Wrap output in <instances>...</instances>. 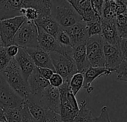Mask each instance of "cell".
I'll return each instance as SVG.
<instances>
[{"mask_svg": "<svg viewBox=\"0 0 127 122\" xmlns=\"http://www.w3.org/2000/svg\"><path fill=\"white\" fill-rule=\"evenodd\" d=\"M101 19H97L95 20L86 22V28L89 37L101 35Z\"/></svg>", "mask_w": 127, "mask_h": 122, "instance_id": "4316f807", "label": "cell"}, {"mask_svg": "<svg viewBox=\"0 0 127 122\" xmlns=\"http://www.w3.org/2000/svg\"><path fill=\"white\" fill-rule=\"evenodd\" d=\"M115 24L121 39H127V13L116 15Z\"/></svg>", "mask_w": 127, "mask_h": 122, "instance_id": "cb8c5ba5", "label": "cell"}, {"mask_svg": "<svg viewBox=\"0 0 127 122\" xmlns=\"http://www.w3.org/2000/svg\"><path fill=\"white\" fill-rule=\"evenodd\" d=\"M67 1H69V0H67Z\"/></svg>", "mask_w": 127, "mask_h": 122, "instance_id": "60d3db41", "label": "cell"}, {"mask_svg": "<svg viewBox=\"0 0 127 122\" xmlns=\"http://www.w3.org/2000/svg\"><path fill=\"white\" fill-rule=\"evenodd\" d=\"M68 1L81 16L83 21L89 22L97 19H101L95 13L91 4V0H69Z\"/></svg>", "mask_w": 127, "mask_h": 122, "instance_id": "e0dca14e", "label": "cell"}, {"mask_svg": "<svg viewBox=\"0 0 127 122\" xmlns=\"http://www.w3.org/2000/svg\"><path fill=\"white\" fill-rule=\"evenodd\" d=\"M72 59L76 65L77 72L83 74L91 66L86 56V42L79 44L73 48Z\"/></svg>", "mask_w": 127, "mask_h": 122, "instance_id": "44dd1931", "label": "cell"}, {"mask_svg": "<svg viewBox=\"0 0 127 122\" xmlns=\"http://www.w3.org/2000/svg\"><path fill=\"white\" fill-rule=\"evenodd\" d=\"M50 14L63 29L82 21L81 16L67 0H50Z\"/></svg>", "mask_w": 127, "mask_h": 122, "instance_id": "7a4b0ae2", "label": "cell"}, {"mask_svg": "<svg viewBox=\"0 0 127 122\" xmlns=\"http://www.w3.org/2000/svg\"><path fill=\"white\" fill-rule=\"evenodd\" d=\"M7 122H22V112L18 109L3 110Z\"/></svg>", "mask_w": 127, "mask_h": 122, "instance_id": "83f0119b", "label": "cell"}, {"mask_svg": "<svg viewBox=\"0 0 127 122\" xmlns=\"http://www.w3.org/2000/svg\"><path fill=\"white\" fill-rule=\"evenodd\" d=\"M112 74V72L106 69L105 66L103 67L90 66L83 74V79H84L83 88L87 92L88 94H90L94 90V87L92 86V84L96 78H98L102 76H108Z\"/></svg>", "mask_w": 127, "mask_h": 122, "instance_id": "ac0fdd59", "label": "cell"}, {"mask_svg": "<svg viewBox=\"0 0 127 122\" xmlns=\"http://www.w3.org/2000/svg\"><path fill=\"white\" fill-rule=\"evenodd\" d=\"M37 28L34 22L25 20L16 33L13 44L21 48H39Z\"/></svg>", "mask_w": 127, "mask_h": 122, "instance_id": "277c9868", "label": "cell"}, {"mask_svg": "<svg viewBox=\"0 0 127 122\" xmlns=\"http://www.w3.org/2000/svg\"><path fill=\"white\" fill-rule=\"evenodd\" d=\"M55 39L59 42V44L63 47H72L71 42V40H70L68 35L63 28L60 29Z\"/></svg>", "mask_w": 127, "mask_h": 122, "instance_id": "f1b7e54d", "label": "cell"}, {"mask_svg": "<svg viewBox=\"0 0 127 122\" xmlns=\"http://www.w3.org/2000/svg\"><path fill=\"white\" fill-rule=\"evenodd\" d=\"M101 22V37L104 42L119 47L120 42L121 40L118 35L115 19H102Z\"/></svg>", "mask_w": 127, "mask_h": 122, "instance_id": "9a60e30c", "label": "cell"}, {"mask_svg": "<svg viewBox=\"0 0 127 122\" xmlns=\"http://www.w3.org/2000/svg\"><path fill=\"white\" fill-rule=\"evenodd\" d=\"M91 4L96 15L102 18V10L104 4V0H91Z\"/></svg>", "mask_w": 127, "mask_h": 122, "instance_id": "1f68e13d", "label": "cell"}, {"mask_svg": "<svg viewBox=\"0 0 127 122\" xmlns=\"http://www.w3.org/2000/svg\"><path fill=\"white\" fill-rule=\"evenodd\" d=\"M55 73L59 74L64 82L69 83L71 77L77 72L76 65L71 56L63 55L57 52L49 53Z\"/></svg>", "mask_w": 127, "mask_h": 122, "instance_id": "5b68a950", "label": "cell"}, {"mask_svg": "<svg viewBox=\"0 0 127 122\" xmlns=\"http://www.w3.org/2000/svg\"><path fill=\"white\" fill-rule=\"evenodd\" d=\"M25 20V18L22 16L0 20V37L3 47L13 44L16 33Z\"/></svg>", "mask_w": 127, "mask_h": 122, "instance_id": "30bf717a", "label": "cell"}, {"mask_svg": "<svg viewBox=\"0 0 127 122\" xmlns=\"http://www.w3.org/2000/svg\"><path fill=\"white\" fill-rule=\"evenodd\" d=\"M37 28V40L39 48L42 50L48 52V54L51 52H57L59 54L63 55H68L72 57V47H63L59 44L55 37L47 34L40 28L36 26Z\"/></svg>", "mask_w": 127, "mask_h": 122, "instance_id": "9c48e42d", "label": "cell"}, {"mask_svg": "<svg viewBox=\"0 0 127 122\" xmlns=\"http://www.w3.org/2000/svg\"><path fill=\"white\" fill-rule=\"evenodd\" d=\"M39 102L45 108L60 114V98L59 89L51 85L48 86L43 91Z\"/></svg>", "mask_w": 127, "mask_h": 122, "instance_id": "4fadbf2b", "label": "cell"}, {"mask_svg": "<svg viewBox=\"0 0 127 122\" xmlns=\"http://www.w3.org/2000/svg\"><path fill=\"white\" fill-rule=\"evenodd\" d=\"M83 75L80 72L75 73L69 81V88L72 93L76 96L83 86Z\"/></svg>", "mask_w": 127, "mask_h": 122, "instance_id": "d4e9b609", "label": "cell"}, {"mask_svg": "<svg viewBox=\"0 0 127 122\" xmlns=\"http://www.w3.org/2000/svg\"><path fill=\"white\" fill-rule=\"evenodd\" d=\"M119 48L124 59L125 60H127V39H121Z\"/></svg>", "mask_w": 127, "mask_h": 122, "instance_id": "74e56055", "label": "cell"}, {"mask_svg": "<svg viewBox=\"0 0 127 122\" xmlns=\"http://www.w3.org/2000/svg\"><path fill=\"white\" fill-rule=\"evenodd\" d=\"M34 23L36 26L54 37H56L58 31L61 28L56 21L51 16V15L41 16L37 18Z\"/></svg>", "mask_w": 127, "mask_h": 122, "instance_id": "7402d4cb", "label": "cell"}, {"mask_svg": "<svg viewBox=\"0 0 127 122\" xmlns=\"http://www.w3.org/2000/svg\"><path fill=\"white\" fill-rule=\"evenodd\" d=\"M21 112H22V122H36L29 113L28 110L25 103Z\"/></svg>", "mask_w": 127, "mask_h": 122, "instance_id": "e575fe53", "label": "cell"}, {"mask_svg": "<svg viewBox=\"0 0 127 122\" xmlns=\"http://www.w3.org/2000/svg\"><path fill=\"white\" fill-rule=\"evenodd\" d=\"M7 83L24 100L30 95L28 81L24 78L19 67L14 58H12L7 66L0 72Z\"/></svg>", "mask_w": 127, "mask_h": 122, "instance_id": "3957f363", "label": "cell"}, {"mask_svg": "<svg viewBox=\"0 0 127 122\" xmlns=\"http://www.w3.org/2000/svg\"><path fill=\"white\" fill-rule=\"evenodd\" d=\"M28 84L31 96L39 101L45 89L49 86L48 81L45 80L39 73L38 68L35 67L34 70L28 79Z\"/></svg>", "mask_w": 127, "mask_h": 122, "instance_id": "5bb4252c", "label": "cell"}, {"mask_svg": "<svg viewBox=\"0 0 127 122\" xmlns=\"http://www.w3.org/2000/svg\"><path fill=\"white\" fill-rule=\"evenodd\" d=\"M25 100L22 98L0 75V108L18 109L22 110Z\"/></svg>", "mask_w": 127, "mask_h": 122, "instance_id": "ba28073f", "label": "cell"}, {"mask_svg": "<svg viewBox=\"0 0 127 122\" xmlns=\"http://www.w3.org/2000/svg\"><path fill=\"white\" fill-rule=\"evenodd\" d=\"M30 57L32 58L34 65L38 68H48L53 70L54 72V68L53 66L49 54L39 48H26L25 49Z\"/></svg>", "mask_w": 127, "mask_h": 122, "instance_id": "ffe728a7", "label": "cell"}, {"mask_svg": "<svg viewBox=\"0 0 127 122\" xmlns=\"http://www.w3.org/2000/svg\"><path fill=\"white\" fill-rule=\"evenodd\" d=\"M24 78L28 81L29 76L35 69L34 63L25 49L19 48V51L14 57Z\"/></svg>", "mask_w": 127, "mask_h": 122, "instance_id": "d6986e66", "label": "cell"}, {"mask_svg": "<svg viewBox=\"0 0 127 122\" xmlns=\"http://www.w3.org/2000/svg\"><path fill=\"white\" fill-rule=\"evenodd\" d=\"M49 84L55 88H59L62 86L63 83V78L57 73H54L53 75L51 77V78L48 80Z\"/></svg>", "mask_w": 127, "mask_h": 122, "instance_id": "836d02e7", "label": "cell"}, {"mask_svg": "<svg viewBox=\"0 0 127 122\" xmlns=\"http://www.w3.org/2000/svg\"><path fill=\"white\" fill-rule=\"evenodd\" d=\"M12 58L9 57L6 53L5 47L0 48V72L7 66Z\"/></svg>", "mask_w": 127, "mask_h": 122, "instance_id": "4dcf8cb0", "label": "cell"}, {"mask_svg": "<svg viewBox=\"0 0 127 122\" xmlns=\"http://www.w3.org/2000/svg\"><path fill=\"white\" fill-rule=\"evenodd\" d=\"M38 70H39L40 75L47 81H48L51 78V77L53 75V74L55 73L53 70L48 69V68H38Z\"/></svg>", "mask_w": 127, "mask_h": 122, "instance_id": "8d00e7d4", "label": "cell"}, {"mask_svg": "<svg viewBox=\"0 0 127 122\" xmlns=\"http://www.w3.org/2000/svg\"><path fill=\"white\" fill-rule=\"evenodd\" d=\"M63 30L68 35L73 48L79 44L86 42L89 38L87 32L86 22L83 20L70 27L63 28Z\"/></svg>", "mask_w": 127, "mask_h": 122, "instance_id": "2e32d148", "label": "cell"}, {"mask_svg": "<svg viewBox=\"0 0 127 122\" xmlns=\"http://www.w3.org/2000/svg\"><path fill=\"white\" fill-rule=\"evenodd\" d=\"M95 117L92 111L88 108V104L83 101L79 105V111L73 122H95Z\"/></svg>", "mask_w": 127, "mask_h": 122, "instance_id": "603a6c76", "label": "cell"}, {"mask_svg": "<svg viewBox=\"0 0 127 122\" xmlns=\"http://www.w3.org/2000/svg\"><path fill=\"white\" fill-rule=\"evenodd\" d=\"M103 42L104 41L100 35L93 36L87 40L86 42V56L91 66H105Z\"/></svg>", "mask_w": 127, "mask_h": 122, "instance_id": "8992f818", "label": "cell"}, {"mask_svg": "<svg viewBox=\"0 0 127 122\" xmlns=\"http://www.w3.org/2000/svg\"><path fill=\"white\" fill-rule=\"evenodd\" d=\"M0 122H7L3 110L0 108Z\"/></svg>", "mask_w": 127, "mask_h": 122, "instance_id": "f35d334b", "label": "cell"}, {"mask_svg": "<svg viewBox=\"0 0 127 122\" xmlns=\"http://www.w3.org/2000/svg\"><path fill=\"white\" fill-rule=\"evenodd\" d=\"M5 49H6V53L7 56L10 58H14L16 55L17 54L19 48L16 45L12 44L7 47H5Z\"/></svg>", "mask_w": 127, "mask_h": 122, "instance_id": "d590c367", "label": "cell"}, {"mask_svg": "<svg viewBox=\"0 0 127 122\" xmlns=\"http://www.w3.org/2000/svg\"><path fill=\"white\" fill-rule=\"evenodd\" d=\"M29 113L36 122H62L60 115L42 107L39 101L31 95L25 100Z\"/></svg>", "mask_w": 127, "mask_h": 122, "instance_id": "52a82bcc", "label": "cell"}, {"mask_svg": "<svg viewBox=\"0 0 127 122\" xmlns=\"http://www.w3.org/2000/svg\"><path fill=\"white\" fill-rule=\"evenodd\" d=\"M3 45H2V42H1V37H0V48L1 47H2Z\"/></svg>", "mask_w": 127, "mask_h": 122, "instance_id": "ab89813d", "label": "cell"}, {"mask_svg": "<svg viewBox=\"0 0 127 122\" xmlns=\"http://www.w3.org/2000/svg\"><path fill=\"white\" fill-rule=\"evenodd\" d=\"M116 15V4L115 0L104 2L102 10V19H115Z\"/></svg>", "mask_w": 127, "mask_h": 122, "instance_id": "484cf974", "label": "cell"}, {"mask_svg": "<svg viewBox=\"0 0 127 122\" xmlns=\"http://www.w3.org/2000/svg\"><path fill=\"white\" fill-rule=\"evenodd\" d=\"M103 55L105 67L112 73L115 72L121 63L125 60L119 47L109 44L106 42H103Z\"/></svg>", "mask_w": 127, "mask_h": 122, "instance_id": "7c38bea8", "label": "cell"}, {"mask_svg": "<svg viewBox=\"0 0 127 122\" xmlns=\"http://www.w3.org/2000/svg\"><path fill=\"white\" fill-rule=\"evenodd\" d=\"M118 75L117 79L121 81L127 82V60H124L118 68L115 70Z\"/></svg>", "mask_w": 127, "mask_h": 122, "instance_id": "f546056e", "label": "cell"}, {"mask_svg": "<svg viewBox=\"0 0 127 122\" xmlns=\"http://www.w3.org/2000/svg\"><path fill=\"white\" fill-rule=\"evenodd\" d=\"M28 7L37 9L39 16L51 15L50 0H0V20L22 16V9Z\"/></svg>", "mask_w": 127, "mask_h": 122, "instance_id": "6da1fadb", "label": "cell"}, {"mask_svg": "<svg viewBox=\"0 0 127 122\" xmlns=\"http://www.w3.org/2000/svg\"><path fill=\"white\" fill-rule=\"evenodd\" d=\"M60 98V117L62 122H73L78 112L75 111L67 98V92L70 89L69 83L63 82L62 86L58 88Z\"/></svg>", "mask_w": 127, "mask_h": 122, "instance_id": "8fae6325", "label": "cell"}, {"mask_svg": "<svg viewBox=\"0 0 127 122\" xmlns=\"http://www.w3.org/2000/svg\"><path fill=\"white\" fill-rule=\"evenodd\" d=\"M95 122H111L107 107H102L99 116L95 119Z\"/></svg>", "mask_w": 127, "mask_h": 122, "instance_id": "d6a6232c", "label": "cell"}]
</instances>
